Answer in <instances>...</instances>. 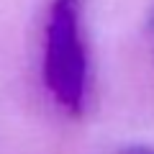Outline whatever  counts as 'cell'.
Here are the masks:
<instances>
[{
  "mask_svg": "<svg viewBox=\"0 0 154 154\" xmlns=\"http://www.w3.org/2000/svg\"><path fill=\"white\" fill-rule=\"evenodd\" d=\"M44 82L69 113L82 110L88 95L82 0H51L44 38Z\"/></svg>",
  "mask_w": 154,
  "mask_h": 154,
  "instance_id": "1",
  "label": "cell"
},
{
  "mask_svg": "<svg viewBox=\"0 0 154 154\" xmlns=\"http://www.w3.org/2000/svg\"><path fill=\"white\" fill-rule=\"evenodd\" d=\"M116 154H154V149L144 146V144H134V146H126V149H121V152H116Z\"/></svg>",
  "mask_w": 154,
  "mask_h": 154,
  "instance_id": "2",
  "label": "cell"
}]
</instances>
